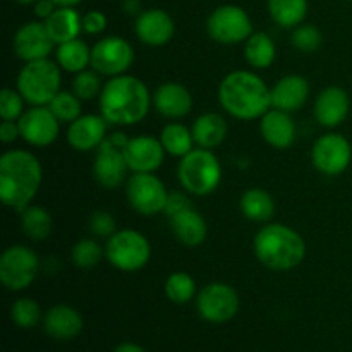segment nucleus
<instances>
[{
  "label": "nucleus",
  "mask_w": 352,
  "mask_h": 352,
  "mask_svg": "<svg viewBox=\"0 0 352 352\" xmlns=\"http://www.w3.org/2000/svg\"><path fill=\"white\" fill-rule=\"evenodd\" d=\"M96 150L98 153L93 162V175H95L96 182L107 189H117L124 184L127 170H129L124 151L113 148L109 138H105V141Z\"/></svg>",
  "instance_id": "nucleus-16"
},
{
  "label": "nucleus",
  "mask_w": 352,
  "mask_h": 352,
  "mask_svg": "<svg viewBox=\"0 0 352 352\" xmlns=\"http://www.w3.org/2000/svg\"><path fill=\"white\" fill-rule=\"evenodd\" d=\"M10 320L19 329H34L41 322V308L34 299L21 298L10 306Z\"/></svg>",
  "instance_id": "nucleus-36"
},
{
  "label": "nucleus",
  "mask_w": 352,
  "mask_h": 352,
  "mask_svg": "<svg viewBox=\"0 0 352 352\" xmlns=\"http://www.w3.org/2000/svg\"><path fill=\"white\" fill-rule=\"evenodd\" d=\"M352 160V146L342 134L329 133L316 140L311 150V162L322 174L336 177L349 168Z\"/></svg>",
  "instance_id": "nucleus-13"
},
{
  "label": "nucleus",
  "mask_w": 352,
  "mask_h": 352,
  "mask_svg": "<svg viewBox=\"0 0 352 352\" xmlns=\"http://www.w3.org/2000/svg\"><path fill=\"white\" fill-rule=\"evenodd\" d=\"M112 352H146L143 346L136 342H122L116 347Z\"/></svg>",
  "instance_id": "nucleus-47"
},
{
  "label": "nucleus",
  "mask_w": 352,
  "mask_h": 352,
  "mask_svg": "<svg viewBox=\"0 0 352 352\" xmlns=\"http://www.w3.org/2000/svg\"><path fill=\"white\" fill-rule=\"evenodd\" d=\"M102 81L96 71H81L74 76L72 81V91L81 100H93L102 93Z\"/></svg>",
  "instance_id": "nucleus-39"
},
{
  "label": "nucleus",
  "mask_w": 352,
  "mask_h": 352,
  "mask_svg": "<svg viewBox=\"0 0 352 352\" xmlns=\"http://www.w3.org/2000/svg\"><path fill=\"white\" fill-rule=\"evenodd\" d=\"M227 131L229 129H227L226 119L215 112H206L196 117L191 127L195 143L205 150H213V148L220 146L227 138Z\"/></svg>",
  "instance_id": "nucleus-26"
},
{
  "label": "nucleus",
  "mask_w": 352,
  "mask_h": 352,
  "mask_svg": "<svg viewBox=\"0 0 352 352\" xmlns=\"http://www.w3.org/2000/svg\"><path fill=\"white\" fill-rule=\"evenodd\" d=\"M292 45L298 48L299 52H305V54H313L320 48L323 41L322 31L318 30L313 24H299L298 28H294L292 31Z\"/></svg>",
  "instance_id": "nucleus-37"
},
{
  "label": "nucleus",
  "mask_w": 352,
  "mask_h": 352,
  "mask_svg": "<svg viewBox=\"0 0 352 352\" xmlns=\"http://www.w3.org/2000/svg\"><path fill=\"white\" fill-rule=\"evenodd\" d=\"M277 48L267 33H253L244 41V58L254 69H267L274 64Z\"/></svg>",
  "instance_id": "nucleus-30"
},
{
  "label": "nucleus",
  "mask_w": 352,
  "mask_h": 352,
  "mask_svg": "<svg viewBox=\"0 0 352 352\" xmlns=\"http://www.w3.org/2000/svg\"><path fill=\"white\" fill-rule=\"evenodd\" d=\"M160 141L164 144L165 151L170 153L172 157H186L189 151H192L195 138H192L191 129L179 122H170L162 129Z\"/></svg>",
  "instance_id": "nucleus-32"
},
{
  "label": "nucleus",
  "mask_w": 352,
  "mask_h": 352,
  "mask_svg": "<svg viewBox=\"0 0 352 352\" xmlns=\"http://www.w3.org/2000/svg\"><path fill=\"white\" fill-rule=\"evenodd\" d=\"M153 105L160 116L167 119H182L192 109V96L186 86L179 82H164L153 93Z\"/></svg>",
  "instance_id": "nucleus-21"
},
{
  "label": "nucleus",
  "mask_w": 352,
  "mask_h": 352,
  "mask_svg": "<svg viewBox=\"0 0 352 352\" xmlns=\"http://www.w3.org/2000/svg\"><path fill=\"white\" fill-rule=\"evenodd\" d=\"M54 45L55 41L52 40L43 21H30L23 24L14 36V52L24 62L48 58Z\"/></svg>",
  "instance_id": "nucleus-15"
},
{
  "label": "nucleus",
  "mask_w": 352,
  "mask_h": 352,
  "mask_svg": "<svg viewBox=\"0 0 352 352\" xmlns=\"http://www.w3.org/2000/svg\"><path fill=\"white\" fill-rule=\"evenodd\" d=\"M40 270V260L36 253L26 246L7 248L0 258V282L9 291L19 292L30 287Z\"/></svg>",
  "instance_id": "nucleus-9"
},
{
  "label": "nucleus",
  "mask_w": 352,
  "mask_h": 352,
  "mask_svg": "<svg viewBox=\"0 0 352 352\" xmlns=\"http://www.w3.org/2000/svg\"><path fill=\"white\" fill-rule=\"evenodd\" d=\"M21 138L33 146H50L58 138V119L47 105L31 107L17 120Z\"/></svg>",
  "instance_id": "nucleus-14"
},
{
  "label": "nucleus",
  "mask_w": 352,
  "mask_h": 352,
  "mask_svg": "<svg viewBox=\"0 0 352 352\" xmlns=\"http://www.w3.org/2000/svg\"><path fill=\"white\" fill-rule=\"evenodd\" d=\"M196 294V282L186 272H174L165 280V296L174 305H186Z\"/></svg>",
  "instance_id": "nucleus-34"
},
{
  "label": "nucleus",
  "mask_w": 352,
  "mask_h": 352,
  "mask_svg": "<svg viewBox=\"0 0 352 352\" xmlns=\"http://www.w3.org/2000/svg\"><path fill=\"white\" fill-rule=\"evenodd\" d=\"M177 177L188 192L195 196H206L219 188L222 181V167L212 150L198 148L181 158Z\"/></svg>",
  "instance_id": "nucleus-5"
},
{
  "label": "nucleus",
  "mask_w": 352,
  "mask_h": 352,
  "mask_svg": "<svg viewBox=\"0 0 352 352\" xmlns=\"http://www.w3.org/2000/svg\"><path fill=\"white\" fill-rule=\"evenodd\" d=\"M19 136V124H17L16 120H3V122L0 124V140H2L3 143H12V141H16Z\"/></svg>",
  "instance_id": "nucleus-44"
},
{
  "label": "nucleus",
  "mask_w": 352,
  "mask_h": 352,
  "mask_svg": "<svg viewBox=\"0 0 352 352\" xmlns=\"http://www.w3.org/2000/svg\"><path fill=\"white\" fill-rule=\"evenodd\" d=\"M351 110V98L346 89L329 86L318 95L315 103V117L322 126L337 127L347 119Z\"/></svg>",
  "instance_id": "nucleus-20"
},
{
  "label": "nucleus",
  "mask_w": 352,
  "mask_h": 352,
  "mask_svg": "<svg viewBox=\"0 0 352 352\" xmlns=\"http://www.w3.org/2000/svg\"><path fill=\"white\" fill-rule=\"evenodd\" d=\"M16 2L21 3V6H31V3H33V6H34V3H36L38 0H16Z\"/></svg>",
  "instance_id": "nucleus-50"
},
{
  "label": "nucleus",
  "mask_w": 352,
  "mask_h": 352,
  "mask_svg": "<svg viewBox=\"0 0 352 352\" xmlns=\"http://www.w3.org/2000/svg\"><path fill=\"white\" fill-rule=\"evenodd\" d=\"M55 57H57V64L64 71L78 74V72L85 71L88 65H91V48L82 40L74 38V40L58 45Z\"/></svg>",
  "instance_id": "nucleus-29"
},
{
  "label": "nucleus",
  "mask_w": 352,
  "mask_h": 352,
  "mask_svg": "<svg viewBox=\"0 0 352 352\" xmlns=\"http://www.w3.org/2000/svg\"><path fill=\"white\" fill-rule=\"evenodd\" d=\"M57 7H76L78 3H81L82 0H54Z\"/></svg>",
  "instance_id": "nucleus-49"
},
{
  "label": "nucleus",
  "mask_w": 352,
  "mask_h": 352,
  "mask_svg": "<svg viewBox=\"0 0 352 352\" xmlns=\"http://www.w3.org/2000/svg\"><path fill=\"white\" fill-rule=\"evenodd\" d=\"M270 17L282 28H298L308 14V0H268Z\"/></svg>",
  "instance_id": "nucleus-31"
},
{
  "label": "nucleus",
  "mask_w": 352,
  "mask_h": 352,
  "mask_svg": "<svg viewBox=\"0 0 352 352\" xmlns=\"http://www.w3.org/2000/svg\"><path fill=\"white\" fill-rule=\"evenodd\" d=\"M81 102L82 100L79 96H76L74 91H58L47 107L54 112L58 122L71 124L82 116Z\"/></svg>",
  "instance_id": "nucleus-35"
},
{
  "label": "nucleus",
  "mask_w": 352,
  "mask_h": 352,
  "mask_svg": "<svg viewBox=\"0 0 352 352\" xmlns=\"http://www.w3.org/2000/svg\"><path fill=\"white\" fill-rule=\"evenodd\" d=\"M263 140L277 150H285L296 141V124L291 113L278 109H270L260 122Z\"/></svg>",
  "instance_id": "nucleus-24"
},
{
  "label": "nucleus",
  "mask_w": 352,
  "mask_h": 352,
  "mask_svg": "<svg viewBox=\"0 0 352 352\" xmlns=\"http://www.w3.org/2000/svg\"><path fill=\"white\" fill-rule=\"evenodd\" d=\"M254 254L268 270L287 272L302 263L306 243L294 229L284 223H268L254 236Z\"/></svg>",
  "instance_id": "nucleus-4"
},
{
  "label": "nucleus",
  "mask_w": 352,
  "mask_h": 352,
  "mask_svg": "<svg viewBox=\"0 0 352 352\" xmlns=\"http://www.w3.org/2000/svg\"><path fill=\"white\" fill-rule=\"evenodd\" d=\"M272 93V109L284 110V112H296L306 103L309 96L308 79L299 74L284 76L274 88Z\"/></svg>",
  "instance_id": "nucleus-23"
},
{
  "label": "nucleus",
  "mask_w": 352,
  "mask_h": 352,
  "mask_svg": "<svg viewBox=\"0 0 352 352\" xmlns=\"http://www.w3.org/2000/svg\"><path fill=\"white\" fill-rule=\"evenodd\" d=\"M124 9L129 14H134V16H140L143 10H141V2L140 0H124Z\"/></svg>",
  "instance_id": "nucleus-48"
},
{
  "label": "nucleus",
  "mask_w": 352,
  "mask_h": 352,
  "mask_svg": "<svg viewBox=\"0 0 352 352\" xmlns=\"http://www.w3.org/2000/svg\"><path fill=\"white\" fill-rule=\"evenodd\" d=\"M127 201L141 215H157L165 210L168 192L153 172H134L126 184Z\"/></svg>",
  "instance_id": "nucleus-10"
},
{
  "label": "nucleus",
  "mask_w": 352,
  "mask_h": 352,
  "mask_svg": "<svg viewBox=\"0 0 352 352\" xmlns=\"http://www.w3.org/2000/svg\"><path fill=\"white\" fill-rule=\"evenodd\" d=\"M43 23L52 40L57 45L74 40L82 31V16H79L74 7H57L55 12Z\"/></svg>",
  "instance_id": "nucleus-27"
},
{
  "label": "nucleus",
  "mask_w": 352,
  "mask_h": 352,
  "mask_svg": "<svg viewBox=\"0 0 352 352\" xmlns=\"http://www.w3.org/2000/svg\"><path fill=\"white\" fill-rule=\"evenodd\" d=\"M107 16L102 10H88L82 16V31L88 34H100L107 28Z\"/></svg>",
  "instance_id": "nucleus-42"
},
{
  "label": "nucleus",
  "mask_w": 352,
  "mask_h": 352,
  "mask_svg": "<svg viewBox=\"0 0 352 352\" xmlns=\"http://www.w3.org/2000/svg\"><path fill=\"white\" fill-rule=\"evenodd\" d=\"M89 229L95 236L110 237L117 232L116 219L109 212H96L89 219Z\"/></svg>",
  "instance_id": "nucleus-41"
},
{
  "label": "nucleus",
  "mask_w": 352,
  "mask_h": 352,
  "mask_svg": "<svg viewBox=\"0 0 352 352\" xmlns=\"http://www.w3.org/2000/svg\"><path fill=\"white\" fill-rule=\"evenodd\" d=\"M206 31L213 41L223 45L246 41L254 33L251 17L243 7L234 3L217 7L206 19Z\"/></svg>",
  "instance_id": "nucleus-8"
},
{
  "label": "nucleus",
  "mask_w": 352,
  "mask_h": 352,
  "mask_svg": "<svg viewBox=\"0 0 352 352\" xmlns=\"http://www.w3.org/2000/svg\"><path fill=\"white\" fill-rule=\"evenodd\" d=\"M102 248L91 239H81L74 244L72 248V261L76 267L79 268H93L95 265L100 263L102 260Z\"/></svg>",
  "instance_id": "nucleus-38"
},
{
  "label": "nucleus",
  "mask_w": 352,
  "mask_h": 352,
  "mask_svg": "<svg viewBox=\"0 0 352 352\" xmlns=\"http://www.w3.org/2000/svg\"><path fill=\"white\" fill-rule=\"evenodd\" d=\"M24 102L17 89L6 88L0 93V117L3 120H19V117L24 113Z\"/></svg>",
  "instance_id": "nucleus-40"
},
{
  "label": "nucleus",
  "mask_w": 352,
  "mask_h": 352,
  "mask_svg": "<svg viewBox=\"0 0 352 352\" xmlns=\"http://www.w3.org/2000/svg\"><path fill=\"white\" fill-rule=\"evenodd\" d=\"M52 220L50 213L41 206H26L21 210V227L23 232L33 241H43L52 234Z\"/></svg>",
  "instance_id": "nucleus-33"
},
{
  "label": "nucleus",
  "mask_w": 352,
  "mask_h": 352,
  "mask_svg": "<svg viewBox=\"0 0 352 352\" xmlns=\"http://www.w3.org/2000/svg\"><path fill=\"white\" fill-rule=\"evenodd\" d=\"M55 9H57V6H55L54 0H38L34 3V16L41 21H47L55 12Z\"/></svg>",
  "instance_id": "nucleus-45"
},
{
  "label": "nucleus",
  "mask_w": 352,
  "mask_h": 352,
  "mask_svg": "<svg viewBox=\"0 0 352 352\" xmlns=\"http://www.w3.org/2000/svg\"><path fill=\"white\" fill-rule=\"evenodd\" d=\"M134 33L138 40L150 47H162L168 43L175 33V23L170 14L164 9L143 10L136 17Z\"/></svg>",
  "instance_id": "nucleus-17"
},
{
  "label": "nucleus",
  "mask_w": 352,
  "mask_h": 352,
  "mask_svg": "<svg viewBox=\"0 0 352 352\" xmlns=\"http://www.w3.org/2000/svg\"><path fill=\"white\" fill-rule=\"evenodd\" d=\"M82 316L78 309L67 305H57L48 309L43 316V329L50 339L72 340L82 332Z\"/></svg>",
  "instance_id": "nucleus-22"
},
{
  "label": "nucleus",
  "mask_w": 352,
  "mask_h": 352,
  "mask_svg": "<svg viewBox=\"0 0 352 352\" xmlns=\"http://www.w3.org/2000/svg\"><path fill=\"white\" fill-rule=\"evenodd\" d=\"M219 102L236 119H261L272 109V93L254 72L234 71L220 82Z\"/></svg>",
  "instance_id": "nucleus-3"
},
{
  "label": "nucleus",
  "mask_w": 352,
  "mask_h": 352,
  "mask_svg": "<svg viewBox=\"0 0 352 352\" xmlns=\"http://www.w3.org/2000/svg\"><path fill=\"white\" fill-rule=\"evenodd\" d=\"M105 256L117 270L138 272L150 261L151 246L146 237L138 230H117L109 237L105 248Z\"/></svg>",
  "instance_id": "nucleus-7"
},
{
  "label": "nucleus",
  "mask_w": 352,
  "mask_h": 352,
  "mask_svg": "<svg viewBox=\"0 0 352 352\" xmlns=\"http://www.w3.org/2000/svg\"><path fill=\"white\" fill-rule=\"evenodd\" d=\"M189 208H192V205H191V199H189L188 196L182 195V192H172V195H168L164 213L170 219V217L186 212V210Z\"/></svg>",
  "instance_id": "nucleus-43"
},
{
  "label": "nucleus",
  "mask_w": 352,
  "mask_h": 352,
  "mask_svg": "<svg viewBox=\"0 0 352 352\" xmlns=\"http://www.w3.org/2000/svg\"><path fill=\"white\" fill-rule=\"evenodd\" d=\"M43 172L38 158L24 150L7 151L0 158V198L14 210L30 206L41 186Z\"/></svg>",
  "instance_id": "nucleus-2"
},
{
  "label": "nucleus",
  "mask_w": 352,
  "mask_h": 352,
  "mask_svg": "<svg viewBox=\"0 0 352 352\" xmlns=\"http://www.w3.org/2000/svg\"><path fill=\"white\" fill-rule=\"evenodd\" d=\"M150 91L141 79L129 74L110 78L100 93V110L109 124L133 126L150 110Z\"/></svg>",
  "instance_id": "nucleus-1"
},
{
  "label": "nucleus",
  "mask_w": 352,
  "mask_h": 352,
  "mask_svg": "<svg viewBox=\"0 0 352 352\" xmlns=\"http://www.w3.org/2000/svg\"><path fill=\"white\" fill-rule=\"evenodd\" d=\"M17 91L31 105H48L60 91V65L48 58L26 62L17 76Z\"/></svg>",
  "instance_id": "nucleus-6"
},
{
  "label": "nucleus",
  "mask_w": 352,
  "mask_h": 352,
  "mask_svg": "<svg viewBox=\"0 0 352 352\" xmlns=\"http://www.w3.org/2000/svg\"><path fill=\"white\" fill-rule=\"evenodd\" d=\"M241 212L248 220H253V222H270L275 213V201L270 192H267L265 189H248L241 196Z\"/></svg>",
  "instance_id": "nucleus-28"
},
{
  "label": "nucleus",
  "mask_w": 352,
  "mask_h": 352,
  "mask_svg": "<svg viewBox=\"0 0 352 352\" xmlns=\"http://www.w3.org/2000/svg\"><path fill=\"white\" fill-rule=\"evenodd\" d=\"M170 229L174 232L175 239L188 248H196L205 243L208 236V226L199 212L195 208H189L186 212L177 213V215L168 219Z\"/></svg>",
  "instance_id": "nucleus-25"
},
{
  "label": "nucleus",
  "mask_w": 352,
  "mask_h": 352,
  "mask_svg": "<svg viewBox=\"0 0 352 352\" xmlns=\"http://www.w3.org/2000/svg\"><path fill=\"white\" fill-rule=\"evenodd\" d=\"M109 141H110V143H112L113 148H117V150H122L124 151V148H126L127 143H129V138H127L124 133H113L112 136L109 138Z\"/></svg>",
  "instance_id": "nucleus-46"
},
{
  "label": "nucleus",
  "mask_w": 352,
  "mask_h": 352,
  "mask_svg": "<svg viewBox=\"0 0 352 352\" xmlns=\"http://www.w3.org/2000/svg\"><path fill=\"white\" fill-rule=\"evenodd\" d=\"M196 308L205 322L222 325L230 322L239 311V296L230 285L223 282H212L198 294Z\"/></svg>",
  "instance_id": "nucleus-11"
},
{
  "label": "nucleus",
  "mask_w": 352,
  "mask_h": 352,
  "mask_svg": "<svg viewBox=\"0 0 352 352\" xmlns=\"http://www.w3.org/2000/svg\"><path fill=\"white\" fill-rule=\"evenodd\" d=\"M164 155L165 148L162 141L151 136L131 138L124 148V157L133 172H155L164 162Z\"/></svg>",
  "instance_id": "nucleus-18"
},
{
  "label": "nucleus",
  "mask_w": 352,
  "mask_h": 352,
  "mask_svg": "<svg viewBox=\"0 0 352 352\" xmlns=\"http://www.w3.org/2000/svg\"><path fill=\"white\" fill-rule=\"evenodd\" d=\"M107 120L103 116L86 113L69 124L67 143L78 151H91L105 141Z\"/></svg>",
  "instance_id": "nucleus-19"
},
{
  "label": "nucleus",
  "mask_w": 352,
  "mask_h": 352,
  "mask_svg": "<svg viewBox=\"0 0 352 352\" xmlns=\"http://www.w3.org/2000/svg\"><path fill=\"white\" fill-rule=\"evenodd\" d=\"M134 62V50L129 41L120 36H107L91 48V67L100 76L126 74Z\"/></svg>",
  "instance_id": "nucleus-12"
}]
</instances>
